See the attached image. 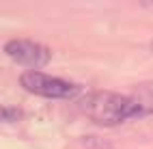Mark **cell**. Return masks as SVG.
Instances as JSON below:
<instances>
[{"label": "cell", "instance_id": "7a4b0ae2", "mask_svg": "<svg viewBox=\"0 0 153 149\" xmlns=\"http://www.w3.org/2000/svg\"><path fill=\"white\" fill-rule=\"evenodd\" d=\"M19 82L28 93L41 95V97H52V99H63V97H74L78 93V86L67 80L48 76L37 69H28L19 76Z\"/></svg>", "mask_w": 153, "mask_h": 149}, {"label": "cell", "instance_id": "3957f363", "mask_svg": "<svg viewBox=\"0 0 153 149\" xmlns=\"http://www.w3.org/2000/svg\"><path fill=\"white\" fill-rule=\"evenodd\" d=\"M4 52L15 63H22V65H28V67H41L52 58V52L45 45L28 41V39H11V41H7Z\"/></svg>", "mask_w": 153, "mask_h": 149}, {"label": "cell", "instance_id": "6da1fadb", "mask_svg": "<svg viewBox=\"0 0 153 149\" xmlns=\"http://www.w3.org/2000/svg\"><path fill=\"white\" fill-rule=\"evenodd\" d=\"M82 110L91 121L99 125H117L123 123L125 119L140 117L134 97L129 93L121 95L114 91H95L86 95V99L82 102Z\"/></svg>", "mask_w": 153, "mask_h": 149}, {"label": "cell", "instance_id": "277c9868", "mask_svg": "<svg viewBox=\"0 0 153 149\" xmlns=\"http://www.w3.org/2000/svg\"><path fill=\"white\" fill-rule=\"evenodd\" d=\"M129 95L134 97L140 117L153 115V82H140V84H136L134 91H131Z\"/></svg>", "mask_w": 153, "mask_h": 149}, {"label": "cell", "instance_id": "5b68a950", "mask_svg": "<svg viewBox=\"0 0 153 149\" xmlns=\"http://www.w3.org/2000/svg\"><path fill=\"white\" fill-rule=\"evenodd\" d=\"M17 119H22V110H17V108H9L4 106L2 108V121H17Z\"/></svg>", "mask_w": 153, "mask_h": 149}]
</instances>
